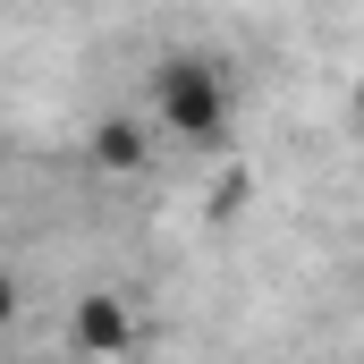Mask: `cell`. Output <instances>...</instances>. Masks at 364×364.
<instances>
[{"label":"cell","instance_id":"6da1fadb","mask_svg":"<svg viewBox=\"0 0 364 364\" xmlns=\"http://www.w3.org/2000/svg\"><path fill=\"white\" fill-rule=\"evenodd\" d=\"M229 77H220V60H203V51H170L161 68H153V136H178V144H220L229 136Z\"/></svg>","mask_w":364,"mask_h":364},{"label":"cell","instance_id":"7a4b0ae2","mask_svg":"<svg viewBox=\"0 0 364 364\" xmlns=\"http://www.w3.org/2000/svg\"><path fill=\"white\" fill-rule=\"evenodd\" d=\"M68 339H77L85 356H127V348H136V305H127L119 288H85L77 314H68Z\"/></svg>","mask_w":364,"mask_h":364},{"label":"cell","instance_id":"3957f363","mask_svg":"<svg viewBox=\"0 0 364 364\" xmlns=\"http://www.w3.org/2000/svg\"><path fill=\"white\" fill-rule=\"evenodd\" d=\"M153 161V127L136 119V110H110L102 127H93V170H110V178H136Z\"/></svg>","mask_w":364,"mask_h":364},{"label":"cell","instance_id":"277c9868","mask_svg":"<svg viewBox=\"0 0 364 364\" xmlns=\"http://www.w3.org/2000/svg\"><path fill=\"white\" fill-rule=\"evenodd\" d=\"M9 322H17V279L0 272V331H9Z\"/></svg>","mask_w":364,"mask_h":364}]
</instances>
